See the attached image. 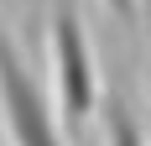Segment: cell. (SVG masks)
Masks as SVG:
<instances>
[{
  "label": "cell",
  "mask_w": 151,
  "mask_h": 146,
  "mask_svg": "<svg viewBox=\"0 0 151 146\" xmlns=\"http://www.w3.org/2000/svg\"><path fill=\"white\" fill-rule=\"evenodd\" d=\"M47 68H52V104H58L63 131L78 136L94 120L104 89H99V63L83 26L78 0H47Z\"/></svg>",
  "instance_id": "1"
},
{
  "label": "cell",
  "mask_w": 151,
  "mask_h": 146,
  "mask_svg": "<svg viewBox=\"0 0 151 146\" xmlns=\"http://www.w3.org/2000/svg\"><path fill=\"white\" fill-rule=\"evenodd\" d=\"M0 120L11 146H68L58 104L37 84V68L16 42V31L5 26V16H0Z\"/></svg>",
  "instance_id": "2"
},
{
  "label": "cell",
  "mask_w": 151,
  "mask_h": 146,
  "mask_svg": "<svg viewBox=\"0 0 151 146\" xmlns=\"http://www.w3.org/2000/svg\"><path fill=\"white\" fill-rule=\"evenodd\" d=\"M99 120H104V146H151L146 125H141V110L125 89H109L99 99Z\"/></svg>",
  "instance_id": "3"
},
{
  "label": "cell",
  "mask_w": 151,
  "mask_h": 146,
  "mask_svg": "<svg viewBox=\"0 0 151 146\" xmlns=\"http://www.w3.org/2000/svg\"><path fill=\"white\" fill-rule=\"evenodd\" d=\"M104 5H109L115 16H120V21H125L130 31H141V5H136V0H104Z\"/></svg>",
  "instance_id": "4"
}]
</instances>
